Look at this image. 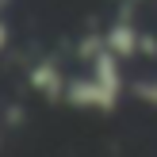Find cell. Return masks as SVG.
Wrapping results in <instances>:
<instances>
[{
    "label": "cell",
    "instance_id": "cell-1",
    "mask_svg": "<svg viewBox=\"0 0 157 157\" xmlns=\"http://www.w3.org/2000/svg\"><path fill=\"white\" fill-rule=\"evenodd\" d=\"M138 96H142V100H150V104L157 107V81H153V84H142V88H138Z\"/></svg>",
    "mask_w": 157,
    "mask_h": 157
}]
</instances>
